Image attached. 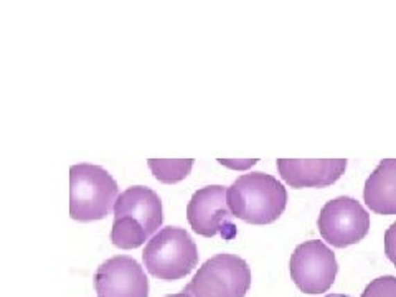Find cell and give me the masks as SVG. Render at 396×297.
<instances>
[{"mask_svg": "<svg viewBox=\"0 0 396 297\" xmlns=\"http://www.w3.org/2000/svg\"><path fill=\"white\" fill-rule=\"evenodd\" d=\"M162 221L159 195L147 187H130L117 196L114 203L111 241L121 250H134L150 239Z\"/></svg>", "mask_w": 396, "mask_h": 297, "instance_id": "1", "label": "cell"}, {"mask_svg": "<svg viewBox=\"0 0 396 297\" xmlns=\"http://www.w3.org/2000/svg\"><path fill=\"white\" fill-rule=\"evenodd\" d=\"M233 217L251 225H269L284 213L287 192L273 176L245 173L226 192Z\"/></svg>", "mask_w": 396, "mask_h": 297, "instance_id": "2", "label": "cell"}, {"mask_svg": "<svg viewBox=\"0 0 396 297\" xmlns=\"http://www.w3.org/2000/svg\"><path fill=\"white\" fill-rule=\"evenodd\" d=\"M119 189L107 170L93 164L69 169V217L76 221L103 220L114 210Z\"/></svg>", "mask_w": 396, "mask_h": 297, "instance_id": "3", "label": "cell"}, {"mask_svg": "<svg viewBox=\"0 0 396 297\" xmlns=\"http://www.w3.org/2000/svg\"><path fill=\"white\" fill-rule=\"evenodd\" d=\"M147 273L162 281L185 278L198 264L197 244L184 228L169 226L150 238L142 253Z\"/></svg>", "mask_w": 396, "mask_h": 297, "instance_id": "4", "label": "cell"}, {"mask_svg": "<svg viewBox=\"0 0 396 297\" xmlns=\"http://www.w3.org/2000/svg\"><path fill=\"white\" fill-rule=\"evenodd\" d=\"M251 286V269L239 256L221 253L197 271L185 289L193 297H245Z\"/></svg>", "mask_w": 396, "mask_h": 297, "instance_id": "5", "label": "cell"}, {"mask_svg": "<svg viewBox=\"0 0 396 297\" xmlns=\"http://www.w3.org/2000/svg\"><path fill=\"white\" fill-rule=\"evenodd\" d=\"M338 264L327 244L311 239L295 248L289 261V273L304 294H324L337 278Z\"/></svg>", "mask_w": 396, "mask_h": 297, "instance_id": "6", "label": "cell"}, {"mask_svg": "<svg viewBox=\"0 0 396 297\" xmlns=\"http://www.w3.org/2000/svg\"><path fill=\"white\" fill-rule=\"evenodd\" d=\"M320 237L334 248L360 243L370 231V215L352 196H338L322 207L317 220Z\"/></svg>", "mask_w": 396, "mask_h": 297, "instance_id": "7", "label": "cell"}, {"mask_svg": "<svg viewBox=\"0 0 396 297\" xmlns=\"http://www.w3.org/2000/svg\"><path fill=\"white\" fill-rule=\"evenodd\" d=\"M228 189L221 185H208L197 190L187 207V220L191 230L200 237L212 238L221 235L223 239H234L238 231L232 221L228 205Z\"/></svg>", "mask_w": 396, "mask_h": 297, "instance_id": "8", "label": "cell"}, {"mask_svg": "<svg viewBox=\"0 0 396 297\" xmlns=\"http://www.w3.org/2000/svg\"><path fill=\"white\" fill-rule=\"evenodd\" d=\"M98 297H149V281L136 260L114 256L96 271Z\"/></svg>", "mask_w": 396, "mask_h": 297, "instance_id": "9", "label": "cell"}, {"mask_svg": "<svg viewBox=\"0 0 396 297\" xmlns=\"http://www.w3.org/2000/svg\"><path fill=\"white\" fill-rule=\"evenodd\" d=\"M347 169V159H277L282 180L293 189H324L335 183Z\"/></svg>", "mask_w": 396, "mask_h": 297, "instance_id": "10", "label": "cell"}, {"mask_svg": "<svg viewBox=\"0 0 396 297\" xmlns=\"http://www.w3.org/2000/svg\"><path fill=\"white\" fill-rule=\"evenodd\" d=\"M367 207L378 215H396V159H383L363 189Z\"/></svg>", "mask_w": 396, "mask_h": 297, "instance_id": "11", "label": "cell"}, {"mask_svg": "<svg viewBox=\"0 0 396 297\" xmlns=\"http://www.w3.org/2000/svg\"><path fill=\"white\" fill-rule=\"evenodd\" d=\"M149 169L154 177L162 183H177L190 176L191 167H193V159H180V160H147Z\"/></svg>", "mask_w": 396, "mask_h": 297, "instance_id": "12", "label": "cell"}, {"mask_svg": "<svg viewBox=\"0 0 396 297\" xmlns=\"http://www.w3.org/2000/svg\"><path fill=\"white\" fill-rule=\"evenodd\" d=\"M360 297H396V278L381 276L373 279Z\"/></svg>", "mask_w": 396, "mask_h": 297, "instance_id": "13", "label": "cell"}, {"mask_svg": "<svg viewBox=\"0 0 396 297\" xmlns=\"http://www.w3.org/2000/svg\"><path fill=\"white\" fill-rule=\"evenodd\" d=\"M385 255L396 268V221L385 231Z\"/></svg>", "mask_w": 396, "mask_h": 297, "instance_id": "14", "label": "cell"}, {"mask_svg": "<svg viewBox=\"0 0 396 297\" xmlns=\"http://www.w3.org/2000/svg\"><path fill=\"white\" fill-rule=\"evenodd\" d=\"M167 297H193V296H191L187 289H184V291L178 292V294H172V296H167Z\"/></svg>", "mask_w": 396, "mask_h": 297, "instance_id": "15", "label": "cell"}, {"mask_svg": "<svg viewBox=\"0 0 396 297\" xmlns=\"http://www.w3.org/2000/svg\"><path fill=\"white\" fill-rule=\"evenodd\" d=\"M325 297H350V296H345V294H329Z\"/></svg>", "mask_w": 396, "mask_h": 297, "instance_id": "16", "label": "cell"}]
</instances>
